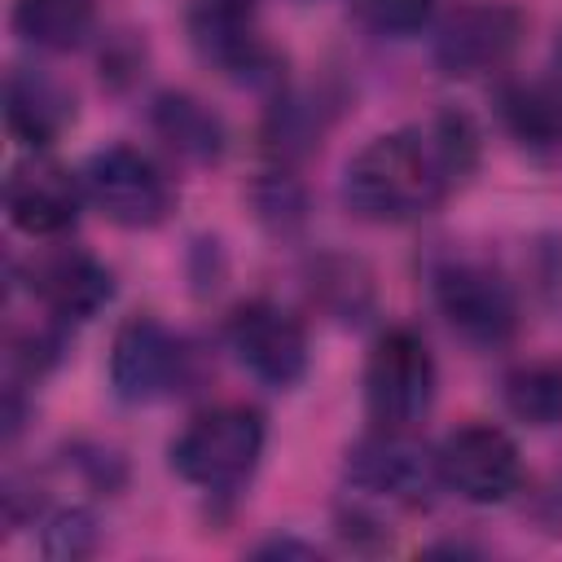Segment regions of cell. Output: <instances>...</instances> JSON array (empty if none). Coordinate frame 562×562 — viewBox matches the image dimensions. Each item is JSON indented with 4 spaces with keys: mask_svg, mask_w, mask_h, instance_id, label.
Returning a JSON list of instances; mask_svg holds the SVG:
<instances>
[{
    "mask_svg": "<svg viewBox=\"0 0 562 562\" xmlns=\"http://www.w3.org/2000/svg\"><path fill=\"white\" fill-rule=\"evenodd\" d=\"M189 40L202 61L241 83L277 79V57L250 18V0H198L189 13Z\"/></svg>",
    "mask_w": 562,
    "mask_h": 562,
    "instance_id": "8fae6325",
    "label": "cell"
},
{
    "mask_svg": "<svg viewBox=\"0 0 562 562\" xmlns=\"http://www.w3.org/2000/svg\"><path fill=\"white\" fill-rule=\"evenodd\" d=\"M435 307L470 347H501L518 334V299L514 285L483 259L452 255L430 272Z\"/></svg>",
    "mask_w": 562,
    "mask_h": 562,
    "instance_id": "277c9868",
    "label": "cell"
},
{
    "mask_svg": "<svg viewBox=\"0 0 562 562\" xmlns=\"http://www.w3.org/2000/svg\"><path fill=\"white\" fill-rule=\"evenodd\" d=\"M4 211L9 224L26 237H61L79 220V184L66 167L31 158L13 167L4 184Z\"/></svg>",
    "mask_w": 562,
    "mask_h": 562,
    "instance_id": "4fadbf2b",
    "label": "cell"
},
{
    "mask_svg": "<svg viewBox=\"0 0 562 562\" xmlns=\"http://www.w3.org/2000/svg\"><path fill=\"white\" fill-rule=\"evenodd\" d=\"M70 119H75V101L57 79H48L40 70H26V66L9 70V79H4V123H9L13 140H22L26 149H44L66 132Z\"/></svg>",
    "mask_w": 562,
    "mask_h": 562,
    "instance_id": "5bb4252c",
    "label": "cell"
},
{
    "mask_svg": "<svg viewBox=\"0 0 562 562\" xmlns=\"http://www.w3.org/2000/svg\"><path fill=\"white\" fill-rule=\"evenodd\" d=\"M228 347L263 386H294L307 373V329L272 299H250L228 316Z\"/></svg>",
    "mask_w": 562,
    "mask_h": 562,
    "instance_id": "9c48e42d",
    "label": "cell"
},
{
    "mask_svg": "<svg viewBox=\"0 0 562 562\" xmlns=\"http://www.w3.org/2000/svg\"><path fill=\"white\" fill-rule=\"evenodd\" d=\"M312 299L342 316V321H356L369 299H373V285H369V272L356 263V259H321L316 272H312Z\"/></svg>",
    "mask_w": 562,
    "mask_h": 562,
    "instance_id": "d6986e66",
    "label": "cell"
},
{
    "mask_svg": "<svg viewBox=\"0 0 562 562\" xmlns=\"http://www.w3.org/2000/svg\"><path fill=\"white\" fill-rule=\"evenodd\" d=\"M83 193L119 228H158L176 206L167 171L136 145L97 149L83 167Z\"/></svg>",
    "mask_w": 562,
    "mask_h": 562,
    "instance_id": "5b68a950",
    "label": "cell"
},
{
    "mask_svg": "<svg viewBox=\"0 0 562 562\" xmlns=\"http://www.w3.org/2000/svg\"><path fill=\"white\" fill-rule=\"evenodd\" d=\"M347 483L360 496L422 509L439 483V461L408 439V430H373L347 452Z\"/></svg>",
    "mask_w": 562,
    "mask_h": 562,
    "instance_id": "52a82bcc",
    "label": "cell"
},
{
    "mask_svg": "<svg viewBox=\"0 0 562 562\" xmlns=\"http://www.w3.org/2000/svg\"><path fill=\"white\" fill-rule=\"evenodd\" d=\"M351 9L378 35H413L430 18L435 0H351Z\"/></svg>",
    "mask_w": 562,
    "mask_h": 562,
    "instance_id": "44dd1931",
    "label": "cell"
},
{
    "mask_svg": "<svg viewBox=\"0 0 562 562\" xmlns=\"http://www.w3.org/2000/svg\"><path fill=\"white\" fill-rule=\"evenodd\" d=\"M26 290L53 321H88L110 303L114 281H110V268L101 259H92L88 250L53 246L31 259Z\"/></svg>",
    "mask_w": 562,
    "mask_h": 562,
    "instance_id": "7c38bea8",
    "label": "cell"
},
{
    "mask_svg": "<svg viewBox=\"0 0 562 562\" xmlns=\"http://www.w3.org/2000/svg\"><path fill=\"white\" fill-rule=\"evenodd\" d=\"M527 18L514 4H465L435 35V61L452 79L501 70L522 44Z\"/></svg>",
    "mask_w": 562,
    "mask_h": 562,
    "instance_id": "30bf717a",
    "label": "cell"
},
{
    "mask_svg": "<svg viewBox=\"0 0 562 562\" xmlns=\"http://www.w3.org/2000/svg\"><path fill=\"white\" fill-rule=\"evenodd\" d=\"M558 75H562V40H558Z\"/></svg>",
    "mask_w": 562,
    "mask_h": 562,
    "instance_id": "603a6c76",
    "label": "cell"
},
{
    "mask_svg": "<svg viewBox=\"0 0 562 562\" xmlns=\"http://www.w3.org/2000/svg\"><path fill=\"white\" fill-rule=\"evenodd\" d=\"M255 206H259V220L272 228V233H294L303 224V189L294 184V176L285 171H263V180H255L250 189Z\"/></svg>",
    "mask_w": 562,
    "mask_h": 562,
    "instance_id": "ffe728a7",
    "label": "cell"
},
{
    "mask_svg": "<svg viewBox=\"0 0 562 562\" xmlns=\"http://www.w3.org/2000/svg\"><path fill=\"white\" fill-rule=\"evenodd\" d=\"M97 18V0H18L13 4V31L44 48V53H66L88 40Z\"/></svg>",
    "mask_w": 562,
    "mask_h": 562,
    "instance_id": "e0dca14e",
    "label": "cell"
},
{
    "mask_svg": "<svg viewBox=\"0 0 562 562\" xmlns=\"http://www.w3.org/2000/svg\"><path fill=\"white\" fill-rule=\"evenodd\" d=\"M184 342L158 316H127L110 342V386L123 404H154L184 382Z\"/></svg>",
    "mask_w": 562,
    "mask_h": 562,
    "instance_id": "ba28073f",
    "label": "cell"
},
{
    "mask_svg": "<svg viewBox=\"0 0 562 562\" xmlns=\"http://www.w3.org/2000/svg\"><path fill=\"white\" fill-rule=\"evenodd\" d=\"M479 136L465 114H439L430 127L373 136L342 176V202L369 224H404L435 211L474 167Z\"/></svg>",
    "mask_w": 562,
    "mask_h": 562,
    "instance_id": "6da1fadb",
    "label": "cell"
},
{
    "mask_svg": "<svg viewBox=\"0 0 562 562\" xmlns=\"http://www.w3.org/2000/svg\"><path fill=\"white\" fill-rule=\"evenodd\" d=\"M149 123L167 140V149H176L189 162H215L224 154V123L211 114V105H202L189 92H162V97H154Z\"/></svg>",
    "mask_w": 562,
    "mask_h": 562,
    "instance_id": "2e32d148",
    "label": "cell"
},
{
    "mask_svg": "<svg viewBox=\"0 0 562 562\" xmlns=\"http://www.w3.org/2000/svg\"><path fill=\"white\" fill-rule=\"evenodd\" d=\"M439 391V369L422 334L408 325L386 329L364 360V408L382 430H413Z\"/></svg>",
    "mask_w": 562,
    "mask_h": 562,
    "instance_id": "3957f363",
    "label": "cell"
},
{
    "mask_svg": "<svg viewBox=\"0 0 562 562\" xmlns=\"http://www.w3.org/2000/svg\"><path fill=\"white\" fill-rule=\"evenodd\" d=\"M435 461H439V483L452 487L470 505H501L522 483L518 443L501 426H492V422L457 426L439 443Z\"/></svg>",
    "mask_w": 562,
    "mask_h": 562,
    "instance_id": "8992f818",
    "label": "cell"
},
{
    "mask_svg": "<svg viewBox=\"0 0 562 562\" xmlns=\"http://www.w3.org/2000/svg\"><path fill=\"white\" fill-rule=\"evenodd\" d=\"M501 123L505 132L531 149V154H558L562 149V92L553 83H505L501 97Z\"/></svg>",
    "mask_w": 562,
    "mask_h": 562,
    "instance_id": "9a60e30c",
    "label": "cell"
},
{
    "mask_svg": "<svg viewBox=\"0 0 562 562\" xmlns=\"http://www.w3.org/2000/svg\"><path fill=\"white\" fill-rule=\"evenodd\" d=\"M501 400L522 426H536V430L558 426L562 422V360L544 356V360L514 364L501 382Z\"/></svg>",
    "mask_w": 562,
    "mask_h": 562,
    "instance_id": "ac0fdd59",
    "label": "cell"
},
{
    "mask_svg": "<svg viewBox=\"0 0 562 562\" xmlns=\"http://www.w3.org/2000/svg\"><path fill=\"white\" fill-rule=\"evenodd\" d=\"M259 457H263V417L246 404L202 408L171 443V470L211 496H228L246 487Z\"/></svg>",
    "mask_w": 562,
    "mask_h": 562,
    "instance_id": "7a4b0ae2",
    "label": "cell"
},
{
    "mask_svg": "<svg viewBox=\"0 0 562 562\" xmlns=\"http://www.w3.org/2000/svg\"><path fill=\"white\" fill-rule=\"evenodd\" d=\"M97 549V518L88 509H61L44 527V553L48 558H83Z\"/></svg>",
    "mask_w": 562,
    "mask_h": 562,
    "instance_id": "7402d4cb",
    "label": "cell"
}]
</instances>
